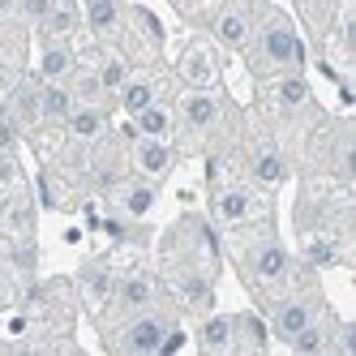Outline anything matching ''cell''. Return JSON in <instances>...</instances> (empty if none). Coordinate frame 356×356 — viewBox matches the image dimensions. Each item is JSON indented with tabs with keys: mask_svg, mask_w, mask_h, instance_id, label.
Returning a JSON list of instances; mask_svg holds the SVG:
<instances>
[{
	"mask_svg": "<svg viewBox=\"0 0 356 356\" xmlns=\"http://www.w3.org/2000/svg\"><path fill=\"white\" fill-rule=\"evenodd\" d=\"M249 69L258 78H275V73H292L305 69V39L296 35V26L284 13H266L262 26H253L249 39Z\"/></svg>",
	"mask_w": 356,
	"mask_h": 356,
	"instance_id": "obj_1",
	"label": "cell"
},
{
	"mask_svg": "<svg viewBox=\"0 0 356 356\" xmlns=\"http://www.w3.org/2000/svg\"><path fill=\"white\" fill-rule=\"evenodd\" d=\"M245 270H249V284H258V288H279V284H288L296 262H292V253L284 241H258V245H249L245 253Z\"/></svg>",
	"mask_w": 356,
	"mask_h": 356,
	"instance_id": "obj_2",
	"label": "cell"
},
{
	"mask_svg": "<svg viewBox=\"0 0 356 356\" xmlns=\"http://www.w3.org/2000/svg\"><path fill=\"white\" fill-rule=\"evenodd\" d=\"M168 326H172V318L146 305V309L129 314V322H124V330H120V339H116V343H120L124 352H134V356H155Z\"/></svg>",
	"mask_w": 356,
	"mask_h": 356,
	"instance_id": "obj_3",
	"label": "cell"
},
{
	"mask_svg": "<svg viewBox=\"0 0 356 356\" xmlns=\"http://www.w3.org/2000/svg\"><path fill=\"white\" fill-rule=\"evenodd\" d=\"M314 318H322V309H318V300H309V296H284V300H275V309H270V335L279 339V343H288L292 335H300L305 326H309Z\"/></svg>",
	"mask_w": 356,
	"mask_h": 356,
	"instance_id": "obj_4",
	"label": "cell"
},
{
	"mask_svg": "<svg viewBox=\"0 0 356 356\" xmlns=\"http://www.w3.org/2000/svg\"><path fill=\"white\" fill-rule=\"evenodd\" d=\"M219 120H223V99L211 95L207 86H197V90H189L181 99V124H185V134L202 138V134H211Z\"/></svg>",
	"mask_w": 356,
	"mask_h": 356,
	"instance_id": "obj_5",
	"label": "cell"
},
{
	"mask_svg": "<svg viewBox=\"0 0 356 356\" xmlns=\"http://www.w3.org/2000/svg\"><path fill=\"white\" fill-rule=\"evenodd\" d=\"M211 211H215V219L223 227H245V223H253V215H258L262 207H258V197H253V189H245V185H223V189H215Z\"/></svg>",
	"mask_w": 356,
	"mask_h": 356,
	"instance_id": "obj_6",
	"label": "cell"
},
{
	"mask_svg": "<svg viewBox=\"0 0 356 356\" xmlns=\"http://www.w3.org/2000/svg\"><path fill=\"white\" fill-rule=\"evenodd\" d=\"M155 296H159V284H155V275H146V270H134V275H124V279H116V288H112V309L116 314H138V309H146V305H155Z\"/></svg>",
	"mask_w": 356,
	"mask_h": 356,
	"instance_id": "obj_7",
	"label": "cell"
},
{
	"mask_svg": "<svg viewBox=\"0 0 356 356\" xmlns=\"http://www.w3.org/2000/svg\"><path fill=\"white\" fill-rule=\"evenodd\" d=\"M266 95H270V108H275L279 116H296V112H305V108L314 104L309 82H305L300 69H292V73H275L270 86H266Z\"/></svg>",
	"mask_w": 356,
	"mask_h": 356,
	"instance_id": "obj_8",
	"label": "cell"
},
{
	"mask_svg": "<svg viewBox=\"0 0 356 356\" xmlns=\"http://www.w3.org/2000/svg\"><path fill=\"white\" fill-rule=\"evenodd\" d=\"M249 181L258 189H279L288 185V155L275 142H258L249 150Z\"/></svg>",
	"mask_w": 356,
	"mask_h": 356,
	"instance_id": "obj_9",
	"label": "cell"
},
{
	"mask_svg": "<svg viewBox=\"0 0 356 356\" xmlns=\"http://www.w3.org/2000/svg\"><path fill=\"white\" fill-rule=\"evenodd\" d=\"M129 159H134V172L142 181H163L172 172V163H176V150L168 146V138H138Z\"/></svg>",
	"mask_w": 356,
	"mask_h": 356,
	"instance_id": "obj_10",
	"label": "cell"
},
{
	"mask_svg": "<svg viewBox=\"0 0 356 356\" xmlns=\"http://www.w3.org/2000/svg\"><path fill=\"white\" fill-rule=\"evenodd\" d=\"M211 31H215L219 47H227V52H245L249 39H253V13L245 5H223Z\"/></svg>",
	"mask_w": 356,
	"mask_h": 356,
	"instance_id": "obj_11",
	"label": "cell"
},
{
	"mask_svg": "<svg viewBox=\"0 0 356 356\" xmlns=\"http://www.w3.org/2000/svg\"><path fill=\"white\" fill-rule=\"evenodd\" d=\"M39 95H43V78L35 73V78H22L9 95V120L22 129H35V124H43V108H39Z\"/></svg>",
	"mask_w": 356,
	"mask_h": 356,
	"instance_id": "obj_12",
	"label": "cell"
},
{
	"mask_svg": "<svg viewBox=\"0 0 356 356\" xmlns=\"http://www.w3.org/2000/svg\"><path fill=\"white\" fill-rule=\"evenodd\" d=\"M78 69V56L65 39H43L39 47V78L43 82H69V73Z\"/></svg>",
	"mask_w": 356,
	"mask_h": 356,
	"instance_id": "obj_13",
	"label": "cell"
},
{
	"mask_svg": "<svg viewBox=\"0 0 356 356\" xmlns=\"http://www.w3.org/2000/svg\"><path fill=\"white\" fill-rule=\"evenodd\" d=\"M104 129H108V108L104 104H78L65 120V134L73 142H99Z\"/></svg>",
	"mask_w": 356,
	"mask_h": 356,
	"instance_id": "obj_14",
	"label": "cell"
},
{
	"mask_svg": "<svg viewBox=\"0 0 356 356\" xmlns=\"http://www.w3.org/2000/svg\"><path fill=\"white\" fill-rule=\"evenodd\" d=\"M82 22L90 26L95 39H112L124 26V5H120V0H86V5H82Z\"/></svg>",
	"mask_w": 356,
	"mask_h": 356,
	"instance_id": "obj_15",
	"label": "cell"
},
{
	"mask_svg": "<svg viewBox=\"0 0 356 356\" xmlns=\"http://www.w3.org/2000/svg\"><path fill=\"white\" fill-rule=\"evenodd\" d=\"M197 348H202V352H211V356L232 352V348H236L232 318H227V314H207V318H202V322H197Z\"/></svg>",
	"mask_w": 356,
	"mask_h": 356,
	"instance_id": "obj_16",
	"label": "cell"
},
{
	"mask_svg": "<svg viewBox=\"0 0 356 356\" xmlns=\"http://www.w3.org/2000/svg\"><path fill=\"white\" fill-rule=\"evenodd\" d=\"M39 108H43V124H65V120H69V112L78 108V95H73V86H69V82H43Z\"/></svg>",
	"mask_w": 356,
	"mask_h": 356,
	"instance_id": "obj_17",
	"label": "cell"
},
{
	"mask_svg": "<svg viewBox=\"0 0 356 356\" xmlns=\"http://www.w3.org/2000/svg\"><path fill=\"white\" fill-rule=\"evenodd\" d=\"M78 26H82V9H78V0H56L52 13H47V17L39 22L43 39H69Z\"/></svg>",
	"mask_w": 356,
	"mask_h": 356,
	"instance_id": "obj_18",
	"label": "cell"
},
{
	"mask_svg": "<svg viewBox=\"0 0 356 356\" xmlns=\"http://www.w3.org/2000/svg\"><path fill=\"white\" fill-rule=\"evenodd\" d=\"M155 99H159V82L146 78V73H142V78H129V82L116 90V104H120L124 116H138L146 104H155Z\"/></svg>",
	"mask_w": 356,
	"mask_h": 356,
	"instance_id": "obj_19",
	"label": "cell"
},
{
	"mask_svg": "<svg viewBox=\"0 0 356 356\" xmlns=\"http://www.w3.org/2000/svg\"><path fill=\"white\" fill-rule=\"evenodd\" d=\"M176 288H181V300L189 305V309H211L215 305V279L207 270H185L181 279H176Z\"/></svg>",
	"mask_w": 356,
	"mask_h": 356,
	"instance_id": "obj_20",
	"label": "cell"
},
{
	"mask_svg": "<svg viewBox=\"0 0 356 356\" xmlns=\"http://www.w3.org/2000/svg\"><path fill=\"white\" fill-rule=\"evenodd\" d=\"M288 348H292L296 356H318V352H330V348H335V330H330V322L314 318L309 326L300 330V335H292V339H288Z\"/></svg>",
	"mask_w": 356,
	"mask_h": 356,
	"instance_id": "obj_21",
	"label": "cell"
},
{
	"mask_svg": "<svg viewBox=\"0 0 356 356\" xmlns=\"http://www.w3.org/2000/svg\"><path fill=\"white\" fill-rule=\"evenodd\" d=\"M155 197H159L155 181H134V185H124V189H120V215H124V219H146L150 211H155Z\"/></svg>",
	"mask_w": 356,
	"mask_h": 356,
	"instance_id": "obj_22",
	"label": "cell"
},
{
	"mask_svg": "<svg viewBox=\"0 0 356 356\" xmlns=\"http://www.w3.org/2000/svg\"><path fill=\"white\" fill-rule=\"evenodd\" d=\"M129 120H134V134H138V138H168L172 124H176V120H172V108L159 104V99H155V104H146V108H142L138 116H129Z\"/></svg>",
	"mask_w": 356,
	"mask_h": 356,
	"instance_id": "obj_23",
	"label": "cell"
},
{
	"mask_svg": "<svg viewBox=\"0 0 356 356\" xmlns=\"http://www.w3.org/2000/svg\"><path fill=\"white\" fill-rule=\"evenodd\" d=\"M95 78H99V86H104V95L112 99L124 82L134 78V69H129V60H124L120 52H108L104 60H99V69H95Z\"/></svg>",
	"mask_w": 356,
	"mask_h": 356,
	"instance_id": "obj_24",
	"label": "cell"
},
{
	"mask_svg": "<svg viewBox=\"0 0 356 356\" xmlns=\"http://www.w3.org/2000/svg\"><path fill=\"white\" fill-rule=\"evenodd\" d=\"M232 335H236V348H266L270 343V330H266V322L258 318V314H236L232 318Z\"/></svg>",
	"mask_w": 356,
	"mask_h": 356,
	"instance_id": "obj_25",
	"label": "cell"
},
{
	"mask_svg": "<svg viewBox=\"0 0 356 356\" xmlns=\"http://www.w3.org/2000/svg\"><path fill=\"white\" fill-rule=\"evenodd\" d=\"M112 288H116V275L104 266V262H90V266H82V292L99 305V300H108L112 296Z\"/></svg>",
	"mask_w": 356,
	"mask_h": 356,
	"instance_id": "obj_26",
	"label": "cell"
},
{
	"mask_svg": "<svg viewBox=\"0 0 356 356\" xmlns=\"http://www.w3.org/2000/svg\"><path fill=\"white\" fill-rule=\"evenodd\" d=\"M181 73L193 82V86H211V78H215V65L207 60V52L202 47H189V52L181 56Z\"/></svg>",
	"mask_w": 356,
	"mask_h": 356,
	"instance_id": "obj_27",
	"label": "cell"
},
{
	"mask_svg": "<svg viewBox=\"0 0 356 356\" xmlns=\"http://www.w3.org/2000/svg\"><path fill=\"white\" fill-rule=\"evenodd\" d=\"M305 262H309L314 270L335 266V262H339V245H335V241H326V236H318V241L305 245Z\"/></svg>",
	"mask_w": 356,
	"mask_h": 356,
	"instance_id": "obj_28",
	"label": "cell"
},
{
	"mask_svg": "<svg viewBox=\"0 0 356 356\" xmlns=\"http://www.w3.org/2000/svg\"><path fill=\"white\" fill-rule=\"evenodd\" d=\"M52 5H56V0H17V13L39 26V22H43L47 13H52Z\"/></svg>",
	"mask_w": 356,
	"mask_h": 356,
	"instance_id": "obj_29",
	"label": "cell"
},
{
	"mask_svg": "<svg viewBox=\"0 0 356 356\" xmlns=\"http://www.w3.org/2000/svg\"><path fill=\"white\" fill-rule=\"evenodd\" d=\"M13 142H17V124L5 116V120H0V155H5V150H13Z\"/></svg>",
	"mask_w": 356,
	"mask_h": 356,
	"instance_id": "obj_30",
	"label": "cell"
},
{
	"mask_svg": "<svg viewBox=\"0 0 356 356\" xmlns=\"http://www.w3.org/2000/svg\"><path fill=\"white\" fill-rule=\"evenodd\" d=\"M9 13H17V0H0V17H9Z\"/></svg>",
	"mask_w": 356,
	"mask_h": 356,
	"instance_id": "obj_31",
	"label": "cell"
},
{
	"mask_svg": "<svg viewBox=\"0 0 356 356\" xmlns=\"http://www.w3.org/2000/svg\"><path fill=\"white\" fill-rule=\"evenodd\" d=\"M5 292H9V279H5V270H0V300H5Z\"/></svg>",
	"mask_w": 356,
	"mask_h": 356,
	"instance_id": "obj_32",
	"label": "cell"
}]
</instances>
